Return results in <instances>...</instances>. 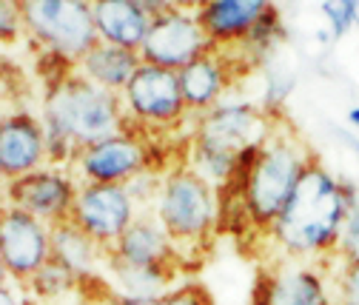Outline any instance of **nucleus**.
<instances>
[{"instance_id": "obj_21", "label": "nucleus", "mask_w": 359, "mask_h": 305, "mask_svg": "<svg viewBox=\"0 0 359 305\" xmlns=\"http://www.w3.org/2000/svg\"><path fill=\"white\" fill-rule=\"evenodd\" d=\"M106 271L111 277V291L117 297H134V299H163L174 283L177 269H160V266H134L106 254Z\"/></svg>"}, {"instance_id": "obj_20", "label": "nucleus", "mask_w": 359, "mask_h": 305, "mask_svg": "<svg viewBox=\"0 0 359 305\" xmlns=\"http://www.w3.org/2000/svg\"><path fill=\"white\" fill-rule=\"evenodd\" d=\"M52 259L66 266L80 283L97 277V269L106 266V248H100L83 229L72 220L52 226Z\"/></svg>"}, {"instance_id": "obj_28", "label": "nucleus", "mask_w": 359, "mask_h": 305, "mask_svg": "<svg viewBox=\"0 0 359 305\" xmlns=\"http://www.w3.org/2000/svg\"><path fill=\"white\" fill-rule=\"evenodd\" d=\"M160 305H214V297L200 283H183V285H174L160 299Z\"/></svg>"}, {"instance_id": "obj_35", "label": "nucleus", "mask_w": 359, "mask_h": 305, "mask_svg": "<svg viewBox=\"0 0 359 305\" xmlns=\"http://www.w3.org/2000/svg\"><path fill=\"white\" fill-rule=\"evenodd\" d=\"M348 123H351V128H356V132H359V106H353L348 111Z\"/></svg>"}, {"instance_id": "obj_24", "label": "nucleus", "mask_w": 359, "mask_h": 305, "mask_svg": "<svg viewBox=\"0 0 359 305\" xmlns=\"http://www.w3.org/2000/svg\"><path fill=\"white\" fill-rule=\"evenodd\" d=\"M294 72L288 66H280L277 60L265 63V92H262V109L274 117H283V106L294 92Z\"/></svg>"}, {"instance_id": "obj_9", "label": "nucleus", "mask_w": 359, "mask_h": 305, "mask_svg": "<svg viewBox=\"0 0 359 305\" xmlns=\"http://www.w3.org/2000/svg\"><path fill=\"white\" fill-rule=\"evenodd\" d=\"M80 183H114L126 186L143 171H157L151 163V146L146 132L128 126L123 135L100 140L95 146H86L77 151L72 168Z\"/></svg>"}, {"instance_id": "obj_5", "label": "nucleus", "mask_w": 359, "mask_h": 305, "mask_svg": "<svg viewBox=\"0 0 359 305\" xmlns=\"http://www.w3.org/2000/svg\"><path fill=\"white\" fill-rule=\"evenodd\" d=\"M18 9L23 34L66 66H77L100 40L88 0H18Z\"/></svg>"}, {"instance_id": "obj_8", "label": "nucleus", "mask_w": 359, "mask_h": 305, "mask_svg": "<svg viewBox=\"0 0 359 305\" xmlns=\"http://www.w3.org/2000/svg\"><path fill=\"white\" fill-rule=\"evenodd\" d=\"M328 263L274 257L257 271L251 305H337Z\"/></svg>"}, {"instance_id": "obj_23", "label": "nucleus", "mask_w": 359, "mask_h": 305, "mask_svg": "<svg viewBox=\"0 0 359 305\" xmlns=\"http://www.w3.org/2000/svg\"><path fill=\"white\" fill-rule=\"evenodd\" d=\"M34 299H60V297H66V294H72V291H77L80 288V280L66 269V266H60L57 259H49L46 266H43L26 285H23Z\"/></svg>"}, {"instance_id": "obj_11", "label": "nucleus", "mask_w": 359, "mask_h": 305, "mask_svg": "<svg viewBox=\"0 0 359 305\" xmlns=\"http://www.w3.org/2000/svg\"><path fill=\"white\" fill-rule=\"evenodd\" d=\"M0 259L9 280L26 285L52 259V226L6 203L0 208Z\"/></svg>"}, {"instance_id": "obj_18", "label": "nucleus", "mask_w": 359, "mask_h": 305, "mask_svg": "<svg viewBox=\"0 0 359 305\" xmlns=\"http://www.w3.org/2000/svg\"><path fill=\"white\" fill-rule=\"evenodd\" d=\"M95 29L103 43L120 49L140 52L143 40L149 34L151 18L140 9L137 0H95Z\"/></svg>"}, {"instance_id": "obj_19", "label": "nucleus", "mask_w": 359, "mask_h": 305, "mask_svg": "<svg viewBox=\"0 0 359 305\" xmlns=\"http://www.w3.org/2000/svg\"><path fill=\"white\" fill-rule=\"evenodd\" d=\"M140 66H143L140 52L120 49V46H111V43L97 40L95 46L77 60L74 72L83 74L86 80L103 86V89H109V92L123 95V89L128 86V80L134 77V72H137Z\"/></svg>"}, {"instance_id": "obj_32", "label": "nucleus", "mask_w": 359, "mask_h": 305, "mask_svg": "<svg viewBox=\"0 0 359 305\" xmlns=\"http://www.w3.org/2000/svg\"><path fill=\"white\" fill-rule=\"evenodd\" d=\"M171 9L174 12H189V15H197L200 6H203V0H168Z\"/></svg>"}, {"instance_id": "obj_13", "label": "nucleus", "mask_w": 359, "mask_h": 305, "mask_svg": "<svg viewBox=\"0 0 359 305\" xmlns=\"http://www.w3.org/2000/svg\"><path fill=\"white\" fill-rule=\"evenodd\" d=\"M211 49H214V43L208 40L197 15L168 12L157 20H151L149 34L140 46V60L160 66V69L180 72L183 66H189L191 60H197L200 55H205Z\"/></svg>"}, {"instance_id": "obj_15", "label": "nucleus", "mask_w": 359, "mask_h": 305, "mask_svg": "<svg viewBox=\"0 0 359 305\" xmlns=\"http://www.w3.org/2000/svg\"><path fill=\"white\" fill-rule=\"evenodd\" d=\"M177 77H180V92H183L189 114L197 117V114L214 109L217 103H222V95L231 89L234 55L222 52V49H211L180 69Z\"/></svg>"}, {"instance_id": "obj_39", "label": "nucleus", "mask_w": 359, "mask_h": 305, "mask_svg": "<svg viewBox=\"0 0 359 305\" xmlns=\"http://www.w3.org/2000/svg\"><path fill=\"white\" fill-rule=\"evenodd\" d=\"M203 4H208V0H203Z\"/></svg>"}, {"instance_id": "obj_30", "label": "nucleus", "mask_w": 359, "mask_h": 305, "mask_svg": "<svg viewBox=\"0 0 359 305\" xmlns=\"http://www.w3.org/2000/svg\"><path fill=\"white\" fill-rule=\"evenodd\" d=\"M0 305H32V302H29L26 294H23L20 288H15L12 280H9V283L0 285Z\"/></svg>"}, {"instance_id": "obj_26", "label": "nucleus", "mask_w": 359, "mask_h": 305, "mask_svg": "<svg viewBox=\"0 0 359 305\" xmlns=\"http://www.w3.org/2000/svg\"><path fill=\"white\" fill-rule=\"evenodd\" d=\"M331 40H342L353 29V0H323L320 6Z\"/></svg>"}, {"instance_id": "obj_33", "label": "nucleus", "mask_w": 359, "mask_h": 305, "mask_svg": "<svg viewBox=\"0 0 359 305\" xmlns=\"http://www.w3.org/2000/svg\"><path fill=\"white\" fill-rule=\"evenodd\" d=\"M334 132H337V137L342 140V146H345L348 151H353V154L359 157V137H353L351 132H345V128H334Z\"/></svg>"}, {"instance_id": "obj_27", "label": "nucleus", "mask_w": 359, "mask_h": 305, "mask_svg": "<svg viewBox=\"0 0 359 305\" xmlns=\"http://www.w3.org/2000/svg\"><path fill=\"white\" fill-rule=\"evenodd\" d=\"M334 263H359V203L348 211L345 226L337 243V254Z\"/></svg>"}, {"instance_id": "obj_25", "label": "nucleus", "mask_w": 359, "mask_h": 305, "mask_svg": "<svg viewBox=\"0 0 359 305\" xmlns=\"http://www.w3.org/2000/svg\"><path fill=\"white\" fill-rule=\"evenodd\" d=\"M331 288L337 305H359V263H334L331 259Z\"/></svg>"}, {"instance_id": "obj_10", "label": "nucleus", "mask_w": 359, "mask_h": 305, "mask_svg": "<svg viewBox=\"0 0 359 305\" xmlns=\"http://www.w3.org/2000/svg\"><path fill=\"white\" fill-rule=\"evenodd\" d=\"M137 214H140V208L131 200L126 186L80 183L69 220L77 229H83L100 248L109 251L123 237V231L137 220Z\"/></svg>"}, {"instance_id": "obj_12", "label": "nucleus", "mask_w": 359, "mask_h": 305, "mask_svg": "<svg viewBox=\"0 0 359 305\" xmlns=\"http://www.w3.org/2000/svg\"><path fill=\"white\" fill-rule=\"evenodd\" d=\"M77 177L69 168L43 165L37 171H29L18 180L6 183V200L9 205L37 217L46 226L66 223L72 217V205L77 197Z\"/></svg>"}, {"instance_id": "obj_31", "label": "nucleus", "mask_w": 359, "mask_h": 305, "mask_svg": "<svg viewBox=\"0 0 359 305\" xmlns=\"http://www.w3.org/2000/svg\"><path fill=\"white\" fill-rule=\"evenodd\" d=\"M137 4H140V9H143V12H146L151 20H157V18L168 15V12H174L168 0H137Z\"/></svg>"}, {"instance_id": "obj_38", "label": "nucleus", "mask_w": 359, "mask_h": 305, "mask_svg": "<svg viewBox=\"0 0 359 305\" xmlns=\"http://www.w3.org/2000/svg\"><path fill=\"white\" fill-rule=\"evenodd\" d=\"M88 4H95V0H88Z\"/></svg>"}, {"instance_id": "obj_6", "label": "nucleus", "mask_w": 359, "mask_h": 305, "mask_svg": "<svg viewBox=\"0 0 359 305\" xmlns=\"http://www.w3.org/2000/svg\"><path fill=\"white\" fill-rule=\"evenodd\" d=\"M280 120L283 117L268 114L257 103H217L214 109L194 117L191 143L240 157L251 149H259L271 137Z\"/></svg>"}, {"instance_id": "obj_3", "label": "nucleus", "mask_w": 359, "mask_h": 305, "mask_svg": "<svg viewBox=\"0 0 359 305\" xmlns=\"http://www.w3.org/2000/svg\"><path fill=\"white\" fill-rule=\"evenodd\" d=\"M40 120L46 132L69 137L77 149L95 146L128 128L123 97L86 80L74 69L49 83Z\"/></svg>"}, {"instance_id": "obj_4", "label": "nucleus", "mask_w": 359, "mask_h": 305, "mask_svg": "<svg viewBox=\"0 0 359 305\" xmlns=\"http://www.w3.org/2000/svg\"><path fill=\"white\" fill-rule=\"evenodd\" d=\"M151 214L168 231L183 259H189L191 251L205 248L219 231L217 189L189 165H177L163 174Z\"/></svg>"}, {"instance_id": "obj_2", "label": "nucleus", "mask_w": 359, "mask_h": 305, "mask_svg": "<svg viewBox=\"0 0 359 305\" xmlns=\"http://www.w3.org/2000/svg\"><path fill=\"white\" fill-rule=\"evenodd\" d=\"M356 203V186L331 174L323 165V160L313 154L291 200L285 203L283 214L265 237L274 245L277 257L305 259V263H328L337 254L345 217Z\"/></svg>"}, {"instance_id": "obj_37", "label": "nucleus", "mask_w": 359, "mask_h": 305, "mask_svg": "<svg viewBox=\"0 0 359 305\" xmlns=\"http://www.w3.org/2000/svg\"><path fill=\"white\" fill-rule=\"evenodd\" d=\"M353 29H359V0H353Z\"/></svg>"}, {"instance_id": "obj_36", "label": "nucleus", "mask_w": 359, "mask_h": 305, "mask_svg": "<svg viewBox=\"0 0 359 305\" xmlns=\"http://www.w3.org/2000/svg\"><path fill=\"white\" fill-rule=\"evenodd\" d=\"M4 283H9V271L4 266V259H0V285H4Z\"/></svg>"}, {"instance_id": "obj_34", "label": "nucleus", "mask_w": 359, "mask_h": 305, "mask_svg": "<svg viewBox=\"0 0 359 305\" xmlns=\"http://www.w3.org/2000/svg\"><path fill=\"white\" fill-rule=\"evenodd\" d=\"M111 305H160V299H134V297H117L114 294Z\"/></svg>"}, {"instance_id": "obj_17", "label": "nucleus", "mask_w": 359, "mask_h": 305, "mask_svg": "<svg viewBox=\"0 0 359 305\" xmlns=\"http://www.w3.org/2000/svg\"><path fill=\"white\" fill-rule=\"evenodd\" d=\"M271 6L274 0H208L200 6L197 20L214 43V49L231 52Z\"/></svg>"}, {"instance_id": "obj_22", "label": "nucleus", "mask_w": 359, "mask_h": 305, "mask_svg": "<svg viewBox=\"0 0 359 305\" xmlns=\"http://www.w3.org/2000/svg\"><path fill=\"white\" fill-rule=\"evenodd\" d=\"M283 37H285V29L280 23V12H277V6H271L257 20V26L245 34V40L240 43L237 49H231V52H240L243 60H248L254 66L257 63H268Z\"/></svg>"}, {"instance_id": "obj_1", "label": "nucleus", "mask_w": 359, "mask_h": 305, "mask_svg": "<svg viewBox=\"0 0 359 305\" xmlns=\"http://www.w3.org/2000/svg\"><path fill=\"white\" fill-rule=\"evenodd\" d=\"M311 157L308 143L283 117L259 149L240 154L234 177L217 189L219 220H245L254 234L265 237L291 200Z\"/></svg>"}, {"instance_id": "obj_29", "label": "nucleus", "mask_w": 359, "mask_h": 305, "mask_svg": "<svg viewBox=\"0 0 359 305\" xmlns=\"http://www.w3.org/2000/svg\"><path fill=\"white\" fill-rule=\"evenodd\" d=\"M23 34L18 0H0V43H15Z\"/></svg>"}, {"instance_id": "obj_7", "label": "nucleus", "mask_w": 359, "mask_h": 305, "mask_svg": "<svg viewBox=\"0 0 359 305\" xmlns=\"http://www.w3.org/2000/svg\"><path fill=\"white\" fill-rule=\"evenodd\" d=\"M120 97L128 126L140 128V132H171L186 117H191L183 92H180L177 72L151 63H143L134 72Z\"/></svg>"}, {"instance_id": "obj_14", "label": "nucleus", "mask_w": 359, "mask_h": 305, "mask_svg": "<svg viewBox=\"0 0 359 305\" xmlns=\"http://www.w3.org/2000/svg\"><path fill=\"white\" fill-rule=\"evenodd\" d=\"M43 165H46L43 120L29 111H12L0 117V174L4 180H18Z\"/></svg>"}, {"instance_id": "obj_16", "label": "nucleus", "mask_w": 359, "mask_h": 305, "mask_svg": "<svg viewBox=\"0 0 359 305\" xmlns=\"http://www.w3.org/2000/svg\"><path fill=\"white\" fill-rule=\"evenodd\" d=\"M106 254L134 266H160V269H177V271L186 266L180 248L174 245V240L168 237V231L160 226V220L151 211H140L137 220L123 231V237Z\"/></svg>"}]
</instances>
